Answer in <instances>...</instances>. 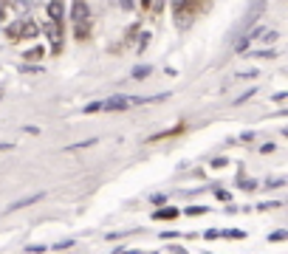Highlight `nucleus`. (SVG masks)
<instances>
[{
    "instance_id": "4",
    "label": "nucleus",
    "mask_w": 288,
    "mask_h": 254,
    "mask_svg": "<svg viewBox=\"0 0 288 254\" xmlns=\"http://www.w3.org/2000/svg\"><path fill=\"white\" fill-rule=\"evenodd\" d=\"M43 31L48 34V40H51V48H54V54H60V48H62V34H60V23H45L43 26Z\"/></svg>"
},
{
    "instance_id": "17",
    "label": "nucleus",
    "mask_w": 288,
    "mask_h": 254,
    "mask_svg": "<svg viewBox=\"0 0 288 254\" xmlns=\"http://www.w3.org/2000/svg\"><path fill=\"white\" fill-rule=\"evenodd\" d=\"M26 9H28V0H17V3H14V11H17V14H23Z\"/></svg>"
},
{
    "instance_id": "18",
    "label": "nucleus",
    "mask_w": 288,
    "mask_h": 254,
    "mask_svg": "<svg viewBox=\"0 0 288 254\" xmlns=\"http://www.w3.org/2000/svg\"><path fill=\"white\" fill-rule=\"evenodd\" d=\"M203 212H206V206H190V209H187V215H192V218H195V215H203Z\"/></svg>"
},
{
    "instance_id": "12",
    "label": "nucleus",
    "mask_w": 288,
    "mask_h": 254,
    "mask_svg": "<svg viewBox=\"0 0 288 254\" xmlns=\"http://www.w3.org/2000/svg\"><path fill=\"white\" fill-rule=\"evenodd\" d=\"M23 57H26V60H40V57H43V48H28Z\"/></svg>"
},
{
    "instance_id": "1",
    "label": "nucleus",
    "mask_w": 288,
    "mask_h": 254,
    "mask_svg": "<svg viewBox=\"0 0 288 254\" xmlns=\"http://www.w3.org/2000/svg\"><path fill=\"white\" fill-rule=\"evenodd\" d=\"M263 9H266V0H254L252 6H249V11L243 14V20H240V31H246V28H252L257 20H260Z\"/></svg>"
},
{
    "instance_id": "8",
    "label": "nucleus",
    "mask_w": 288,
    "mask_h": 254,
    "mask_svg": "<svg viewBox=\"0 0 288 254\" xmlns=\"http://www.w3.org/2000/svg\"><path fill=\"white\" fill-rule=\"evenodd\" d=\"M40 34V26H34V23H23V28H20V40H31V37Z\"/></svg>"
},
{
    "instance_id": "21",
    "label": "nucleus",
    "mask_w": 288,
    "mask_h": 254,
    "mask_svg": "<svg viewBox=\"0 0 288 254\" xmlns=\"http://www.w3.org/2000/svg\"><path fill=\"white\" fill-rule=\"evenodd\" d=\"M203 237H206V240H218L220 232H218V229H206V235H203Z\"/></svg>"
},
{
    "instance_id": "23",
    "label": "nucleus",
    "mask_w": 288,
    "mask_h": 254,
    "mask_svg": "<svg viewBox=\"0 0 288 254\" xmlns=\"http://www.w3.org/2000/svg\"><path fill=\"white\" fill-rule=\"evenodd\" d=\"M26 252H28V254H43V252H45V246H28Z\"/></svg>"
},
{
    "instance_id": "5",
    "label": "nucleus",
    "mask_w": 288,
    "mask_h": 254,
    "mask_svg": "<svg viewBox=\"0 0 288 254\" xmlns=\"http://www.w3.org/2000/svg\"><path fill=\"white\" fill-rule=\"evenodd\" d=\"M88 14H91L88 3H85V0H77V3H74V23H77V26L88 23Z\"/></svg>"
},
{
    "instance_id": "14",
    "label": "nucleus",
    "mask_w": 288,
    "mask_h": 254,
    "mask_svg": "<svg viewBox=\"0 0 288 254\" xmlns=\"http://www.w3.org/2000/svg\"><path fill=\"white\" fill-rule=\"evenodd\" d=\"M283 184H286L283 178H271V181H266V189H280Z\"/></svg>"
},
{
    "instance_id": "24",
    "label": "nucleus",
    "mask_w": 288,
    "mask_h": 254,
    "mask_svg": "<svg viewBox=\"0 0 288 254\" xmlns=\"http://www.w3.org/2000/svg\"><path fill=\"white\" fill-rule=\"evenodd\" d=\"M94 110H102V107H99V102H91V105L85 107V113H94Z\"/></svg>"
},
{
    "instance_id": "19",
    "label": "nucleus",
    "mask_w": 288,
    "mask_h": 254,
    "mask_svg": "<svg viewBox=\"0 0 288 254\" xmlns=\"http://www.w3.org/2000/svg\"><path fill=\"white\" fill-rule=\"evenodd\" d=\"M263 43H277V31H269V34H263Z\"/></svg>"
},
{
    "instance_id": "20",
    "label": "nucleus",
    "mask_w": 288,
    "mask_h": 254,
    "mask_svg": "<svg viewBox=\"0 0 288 254\" xmlns=\"http://www.w3.org/2000/svg\"><path fill=\"white\" fill-rule=\"evenodd\" d=\"M240 186H243V189H249V192H252V189H257V184H254V181H249V178H240Z\"/></svg>"
},
{
    "instance_id": "11",
    "label": "nucleus",
    "mask_w": 288,
    "mask_h": 254,
    "mask_svg": "<svg viewBox=\"0 0 288 254\" xmlns=\"http://www.w3.org/2000/svg\"><path fill=\"white\" fill-rule=\"evenodd\" d=\"M20 28H23V23H11V26L6 28V34H9L11 40H20Z\"/></svg>"
},
{
    "instance_id": "22",
    "label": "nucleus",
    "mask_w": 288,
    "mask_h": 254,
    "mask_svg": "<svg viewBox=\"0 0 288 254\" xmlns=\"http://www.w3.org/2000/svg\"><path fill=\"white\" fill-rule=\"evenodd\" d=\"M23 71H26V74H43L40 65H23Z\"/></svg>"
},
{
    "instance_id": "25",
    "label": "nucleus",
    "mask_w": 288,
    "mask_h": 254,
    "mask_svg": "<svg viewBox=\"0 0 288 254\" xmlns=\"http://www.w3.org/2000/svg\"><path fill=\"white\" fill-rule=\"evenodd\" d=\"M215 195H218L220 201H229V192H223V189H215Z\"/></svg>"
},
{
    "instance_id": "13",
    "label": "nucleus",
    "mask_w": 288,
    "mask_h": 254,
    "mask_svg": "<svg viewBox=\"0 0 288 254\" xmlns=\"http://www.w3.org/2000/svg\"><path fill=\"white\" fill-rule=\"evenodd\" d=\"M220 235L232 237V240H240V237H246V232H240V229H229V232H220Z\"/></svg>"
},
{
    "instance_id": "15",
    "label": "nucleus",
    "mask_w": 288,
    "mask_h": 254,
    "mask_svg": "<svg viewBox=\"0 0 288 254\" xmlns=\"http://www.w3.org/2000/svg\"><path fill=\"white\" fill-rule=\"evenodd\" d=\"M254 57H266V60H271V57H277V51H274V48H263V51H254Z\"/></svg>"
},
{
    "instance_id": "26",
    "label": "nucleus",
    "mask_w": 288,
    "mask_h": 254,
    "mask_svg": "<svg viewBox=\"0 0 288 254\" xmlns=\"http://www.w3.org/2000/svg\"><path fill=\"white\" fill-rule=\"evenodd\" d=\"M133 6V0H122V9H130Z\"/></svg>"
},
{
    "instance_id": "2",
    "label": "nucleus",
    "mask_w": 288,
    "mask_h": 254,
    "mask_svg": "<svg viewBox=\"0 0 288 254\" xmlns=\"http://www.w3.org/2000/svg\"><path fill=\"white\" fill-rule=\"evenodd\" d=\"M130 105H133L130 96H110V99H105V102H99V107H102V110H110V113H116V110H127Z\"/></svg>"
},
{
    "instance_id": "10",
    "label": "nucleus",
    "mask_w": 288,
    "mask_h": 254,
    "mask_svg": "<svg viewBox=\"0 0 288 254\" xmlns=\"http://www.w3.org/2000/svg\"><path fill=\"white\" fill-rule=\"evenodd\" d=\"M150 74H153V68H147V65H139V68H133V79H147Z\"/></svg>"
},
{
    "instance_id": "7",
    "label": "nucleus",
    "mask_w": 288,
    "mask_h": 254,
    "mask_svg": "<svg viewBox=\"0 0 288 254\" xmlns=\"http://www.w3.org/2000/svg\"><path fill=\"white\" fill-rule=\"evenodd\" d=\"M173 218H178V209H175V206H164V209L153 212V220H173Z\"/></svg>"
},
{
    "instance_id": "6",
    "label": "nucleus",
    "mask_w": 288,
    "mask_h": 254,
    "mask_svg": "<svg viewBox=\"0 0 288 254\" xmlns=\"http://www.w3.org/2000/svg\"><path fill=\"white\" fill-rule=\"evenodd\" d=\"M48 17H51V23H60L62 20V0H51L48 3Z\"/></svg>"
},
{
    "instance_id": "9",
    "label": "nucleus",
    "mask_w": 288,
    "mask_h": 254,
    "mask_svg": "<svg viewBox=\"0 0 288 254\" xmlns=\"http://www.w3.org/2000/svg\"><path fill=\"white\" fill-rule=\"evenodd\" d=\"M43 198V192H37V195H28V198H23V201H17V203H11L9 209H23V206H31V203H37Z\"/></svg>"
},
{
    "instance_id": "27",
    "label": "nucleus",
    "mask_w": 288,
    "mask_h": 254,
    "mask_svg": "<svg viewBox=\"0 0 288 254\" xmlns=\"http://www.w3.org/2000/svg\"><path fill=\"white\" fill-rule=\"evenodd\" d=\"M0 99H3V88H0Z\"/></svg>"
},
{
    "instance_id": "16",
    "label": "nucleus",
    "mask_w": 288,
    "mask_h": 254,
    "mask_svg": "<svg viewBox=\"0 0 288 254\" xmlns=\"http://www.w3.org/2000/svg\"><path fill=\"white\" fill-rule=\"evenodd\" d=\"M288 237V232H283V229H277V232H274V235L269 237V240H274V243H280V240H286Z\"/></svg>"
},
{
    "instance_id": "3",
    "label": "nucleus",
    "mask_w": 288,
    "mask_h": 254,
    "mask_svg": "<svg viewBox=\"0 0 288 254\" xmlns=\"http://www.w3.org/2000/svg\"><path fill=\"white\" fill-rule=\"evenodd\" d=\"M263 31H266V26H260V23H254V26L249 28V31H246V34H243V37H240V40L235 43V51H240V54H243L246 48H249V43H252L254 37H260Z\"/></svg>"
}]
</instances>
